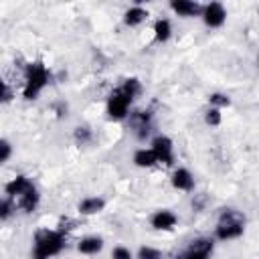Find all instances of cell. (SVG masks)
Here are the masks:
<instances>
[{
    "label": "cell",
    "instance_id": "obj_9",
    "mask_svg": "<svg viewBox=\"0 0 259 259\" xmlns=\"http://www.w3.org/2000/svg\"><path fill=\"white\" fill-rule=\"evenodd\" d=\"M170 184L174 190H180V192H192L194 190V176L188 168L184 166H178L174 168L172 176H170Z\"/></svg>",
    "mask_w": 259,
    "mask_h": 259
},
{
    "label": "cell",
    "instance_id": "obj_17",
    "mask_svg": "<svg viewBox=\"0 0 259 259\" xmlns=\"http://www.w3.org/2000/svg\"><path fill=\"white\" fill-rule=\"evenodd\" d=\"M152 32H154V40L158 45H164L172 38V22L168 18H158L152 26Z\"/></svg>",
    "mask_w": 259,
    "mask_h": 259
},
{
    "label": "cell",
    "instance_id": "obj_5",
    "mask_svg": "<svg viewBox=\"0 0 259 259\" xmlns=\"http://www.w3.org/2000/svg\"><path fill=\"white\" fill-rule=\"evenodd\" d=\"M150 148L154 150L156 158H158V164H164V166H172L176 162V156H174V142L170 136L166 134H158L150 140Z\"/></svg>",
    "mask_w": 259,
    "mask_h": 259
},
{
    "label": "cell",
    "instance_id": "obj_24",
    "mask_svg": "<svg viewBox=\"0 0 259 259\" xmlns=\"http://www.w3.org/2000/svg\"><path fill=\"white\" fill-rule=\"evenodd\" d=\"M204 123L210 125V127L221 125V123H223V113H221V109H217V107H208V109L204 111Z\"/></svg>",
    "mask_w": 259,
    "mask_h": 259
},
{
    "label": "cell",
    "instance_id": "obj_16",
    "mask_svg": "<svg viewBox=\"0 0 259 259\" xmlns=\"http://www.w3.org/2000/svg\"><path fill=\"white\" fill-rule=\"evenodd\" d=\"M103 208H105V198H101V196H87V198H83V200L77 204V210H79V214H83V217L99 214Z\"/></svg>",
    "mask_w": 259,
    "mask_h": 259
},
{
    "label": "cell",
    "instance_id": "obj_22",
    "mask_svg": "<svg viewBox=\"0 0 259 259\" xmlns=\"http://www.w3.org/2000/svg\"><path fill=\"white\" fill-rule=\"evenodd\" d=\"M208 103L210 107H217V109H223V107H229L231 105V97L227 93H221V91H214L208 95Z\"/></svg>",
    "mask_w": 259,
    "mask_h": 259
},
{
    "label": "cell",
    "instance_id": "obj_10",
    "mask_svg": "<svg viewBox=\"0 0 259 259\" xmlns=\"http://www.w3.org/2000/svg\"><path fill=\"white\" fill-rule=\"evenodd\" d=\"M30 186H34V184H32V180H30L28 176L16 174L14 178H10V180L4 184V194H6L8 198H12V200H18Z\"/></svg>",
    "mask_w": 259,
    "mask_h": 259
},
{
    "label": "cell",
    "instance_id": "obj_26",
    "mask_svg": "<svg viewBox=\"0 0 259 259\" xmlns=\"http://www.w3.org/2000/svg\"><path fill=\"white\" fill-rule=\"evenodd\" d=\"M111 259H134V253L127 247L117 245V247L111 249Z\"/></svg>",
    "mask_w": 259,
    "mask_h": 259
},
{
    "label": "cell",
    "instance_id": "obj_18",
    "mask_svg": "<svg viewBox=\"0 0 259 259\" xmlns=\"http://www.w3.org/2000/svg\"><path fill=\"white\" fill-rule=\"evenodd\" d=\"M132 162L138 166V168H152L158 164V158L154 154L152 148H138L132 156Z\"/></svg>",
    "mask_w": 259,
    "mask_h": 259
},
{
    "label": "cell",
    "instance_id": "obj_13",
    "mask_svg": "<svg viewBox=\"0 0 259 259\" xmlns=\"http://www.w3.org/2000/svg\"><path fill=\"white\" fill-rule=\"evenodd\" d=\"M103 249V239L99 235H85L77 241V251L81 255H97Z\"/></svg>",
    "mask_w": 259,
    "mask_h": 259
},
{
    "label": "cell",
    "instance_id": "obj_12",
    "mask_svg": "<svg viewBox=\"0 0 259 259\" xmlns=\"http://www.w3.org/2000/svg\"><path fill=\"white\" fill-rule=\"evenodd\" d=\"M168 6L176 16H182V18H192L202 14V4L194 0H170Z\"/></svg>",
    "mask_w": 259,
    "mask_h": 259
},
{
    "label": "cell",
    "instance_id": "obj_8",
    "mask_svg": "<svg viewBox=\"0 0 259 259\" xmlns=\"http://www.w3.org/2000/svg\"><path fill=\"white\" fill-rule=\"evenodd\" d=\"M178 225V217L168 208H158L150 217V227L154 231H172Z\"/></svg>",
    "mask_w": 259,
    "mask_h": 259
},
{
    "label": "cell",
    "instance_id": "obj_1",
    "mask_svg": "<svg viewBox=\"0 0 259 259\" xmlns=\"http://www.w3.org/2000/svg\"><path fill=\"white\" fill-rule=\"evenodd\" d=\"M65 233L59 229H40L34 235L32 259H51L65 249Z\"/></svg>",
    "mask_w": 259,
    "mask_h": 259
},
{
    "label": "cell",
    "instance_id": "obj_7",
    "mask_svg": "<svg viewBox=\"0 0 259 259\" xmlns=\"http://www.w3.org/2000/svg\"><path fill=\"white\" fill-rule=\"evenodd\" d=\"M204 26L208 28H221L227 22V8L221 2H208L202 6V14H200Z\"/></svg>",
    "mask_w": 259,
    "mask_h": 259
},
{
    "label": "cell",
    "instance_id": "obj_25",
    "mask_svg": "<svg viewBox=\"0 0 259 259\" xmlns=\"http://www.w3.org/2000/svg\"><path fill=\"white\" fill-rule=\"evenodd\" d=\"M10 156H12V144L6 138H2L0 140V162L6 164L10 160Z\"/></svg>",
    "mask_w": 259,
    "mask_h": 259
},
{
    "label": "cell",
    "instance_id": "obj_28",
    "mask_svg": "<svg viewBox=\"0 0 259 259\" xmlns=\"http://www.w3.org/2000/svg\"><path fill=\"white\" fill-rule=\"evenodd\" d=\"M257 63H259V59H257Z\"/></svg>",
    "mask_w": 259,
    "mask_h": 259
},
{
    "label": "cell",
    "instance_id": "obj_27",
    "mask_svg": "<svg viewBox=\"0 0 259 259\" xmlns=\"http://www.w3.org/2000/svg\"><path fill=\"white\" fill-rule=\"evenodd\" d=\"M10 99H12V91H10L8 83H4V85H2V103H8Z\"/></svg>",
    "mask_w": 259,
    "mask_h": 259
},
{
    "label": "cell",
    "instance_id": "obj_11",
    "mask_svg": "<svg viewBox=\"0 0 259 259\" xmlns=\"http://www.w3.org/2000/svg\"><path fill=\"white\" fill-rule=\"evenodd\" d=\"M130 117H132V123L136 127V138L140 142H144L152 132V111L150 109H142V111L132 113Z\"/></svg>",
    "mask_w": 259,
    "mask_h": 259
},
{
    "label": "cell",
    "instance_id": "obj_6",
    "mask_svg": "<svg viewBox=\"0 0 259 259\" xmlns=\"http://www.w3.org/2000/svg\"><path fill=\"white\" fill-rule=\"evenodd\" d=\"M214 251V239L210 237H198L194 241H190V245L176 255V259H208Z\"/></svg>",
    "mask_w": 259,
    "mask_h": 259
},
{
    "label": "cell",
    "instance_id": "obj_3",
    "mask_svg": "<svg viewBox=\"0 0 259 259\" xmlns=\"http://www.w3.org/2000/svg\"><path fill=\"white\" fill-rule=\"evenodd\" d=\"M243 233H245V217L241 212H237L235 208H225L214 227V239L217 241H235V239L243 237Z\"/></svg>",
    "mask_w": 259,
    "mask_h": 259
},
{
    "label": "cell",
    "instance_id": "obj_19",
    "mask_svg": "<svg viewBox=\"0 0 259 259\" xmlns=\"http://www.w3.org/2000/svg\"><path fill=\"white\" fill-rule=\"evenodd\" d=\"M119 87H121V91H123L125 95H130L132 99H136V97L142 93V83H140L138 77H127Z\"/></svg>",
    "mask_w": 259,
    "mask_h": 259
},
{
    "label": "cell",
    "instance_id": "obj_23",
    "mask_svg": "<svg viewBox=\"0 0 259 259\" xmlns=\"http://www.w3.org/2000/svg\"><path fill=\"white\" fill-rule=\"evenodd\" d=\"M162 257H164L162 251L152 247V245H142L136 253V259H162Z\"/></svg>",
    "mask_w": 259,
    "mask_h": 259
},
{
    "label": "cell",
    "instance_id": "obj_21",
    "mask_svg": "<svg viewBox=\"0 0 259 259\" xmlns=\"http://www.w3.org/2000/svg\"><path fill=\"white\" fill-rule=\"evenodd\" d=\"M16 200H12V198H8V196H4L2 200H0V219L2 221H8L14 212H16Z\"/></svg>",
    "mask_w": 259,
    "mask_h": 259
},
{
    "label": "cell",
    "instance_id": "obj_4",
    "mask_svg": "<svg viewBox=\"0 0 259 259\" xmlns=\"http://www.w3.org/2000/svg\"><path fill=\"white\" fill-rule=\"evenodd\" d=\"M134 99L130 95H125L121 91V87L113 89V93L107 97V103H105V113L111 121H123L127 115H130V107H132Z\"/></svg>",
    "mask_w": 259,
    "mask_h": 259
},
{
    "label": "cell",
    "instance_id": "obj_14",
    "mask_svg": "<svg viewBox=\"0 0 259 259\" xmlns=\"http://www.w3.org/2000/svg\"><path fill=\"white\" fill-rule=\"evenodd\" d=\"M148 16H150V12H148L144 6L134 4V6H130V8L123 12V24L130 26V28H136V26L144 24V22L148 20Z\"/></svg>",
    "mask_w": 259,
    "mask_h": 259
},
{
    "label": "cell",
    "instance_id": "obj_15",
    "mask_svg": "<svg viewBox=\"0 0 259 259\" xmlns=\"http://www.w3.org/2000/svg\"><path fill=\"white\" fill-rule=\"evenodd\" d=\"M38 202H40V192H38V188L36 186H30L18 200H16V206L22 210V212H26V214H30V212H34L36 210V206H38Z\"/></svg>",
    "mask_w": 259,
    "mask_h": 259
},
{
    "label": "cell",
    "instance_id": "obj_20",
    "mask_svg": "<svg viewBox=\"0 0 259 259\" xmlns=\"http://www.w3.org/2000/svg\"><path fill=\"white\" fill-rule=\"evenodd\" d=\"M73 138H75L77 144L85 146V144H89V142L93 140V130H91L89 125H77V127L73 130Z\"/></svg>",
    "mask_w": 259,
    "mask_h": 259
},
{
    "label": "cell",
    "instance_id": "obj_2",
    "mask_svg": "<svg viewBox=\"0 0 259 259\" xmlns=\"http://www.w3.org/2000/svg\"><path fill=\"white\" fill-rule=\"evenodd\" d=\"M51 81V73L47 69V65H42L40 61H34V63H28L24 67V87H22V97L24 99H36L45 87L49 85Z\"/></svg>",
    "mask_w": 259,
    "mask_h": 259
}]
</instances>
